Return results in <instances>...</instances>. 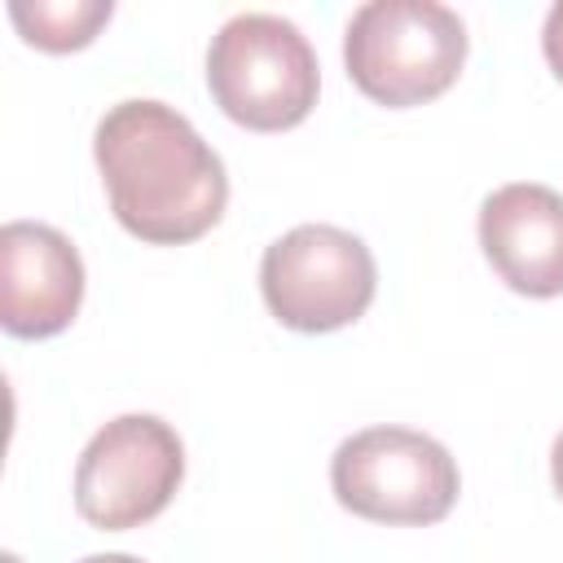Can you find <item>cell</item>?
Segmentation results:
<instances>
[{"label":"cell","instance_id":"obj_13","mask_svg":"<svg viewBox=\"0 0 563 563\" xmlns=\"http://www.w3.org/2000/svg\"><path fill=\"white\" fill-rule=\"evenodd\" d=\"M4 563H18V559H13V554H4Z\"/></svg>","mask_w":563,"mask_h":563},{"label":"cell","instance_id":"obj_4","mask_svg":"<svg viewBox=\"0 0 563 563\" xmlns=\"http://www.w3.org/2000/svg\"><path fill=\"white\" fill-rule=\"evenodd\" d=\"M330 488L343 510L369 523H440L462 493L453 453L413 427H365L330 457Z\"/></svg>","mask_w":563,"mask_h":563},{"label":"cell","instance_id":"obj_7","mask_svg":"<svg viewBox=\"0 0 563 563\" xmlns=\"http://www.w3.org/2000/svg\"><path fill=\"white\" fill-rule=\"evenodd\" d=\"M84 303V260L75 242L40 220L0 229V325L13 339L62 334Z\"/></svg>","mask_w":563,"mask_h":563},{"label":"cell","instance_id":"obj_12","mask_svg":"<svg viewBox=\"0 0 563 563\" xmlns=\"http://www.w3.org/2000/svg\"><path fill=\"white\" fill-rule=\"evenodd\" d=\"M79 563H145V559H136V554H88V559H79Z\"/></svg>","mask_w":563,"mask_h":563},{"label":"cell","instance_id":"obj_6","mask_svg":"<svg viewBox=\"0 0 563 563\" xmlns=\"http://www.w3.org/2000/svg\"><path fill=\"white\" fill-rule=\"evenodd\" d=\"M185 479V444L158 413L110 418L75 462V510L101 532L158 519Z\"/></svg>","mask_w":563,"mask_h":563},{"label":"cell","instance_id":"obj_11","mask_svg":"<svg viewBox=\"0 0 563 563\" xmlns=\"http://www.w3.org/2000/svg\"><path fill=\"white\" fill-rule=\"evenodd\" d=\"M550 479H554V493L563 497V431L554 435V449H550Z\"/></svg>","mask_w":563,"mask_h":563},{"label":"cell","instance_id":"obj_10","mask_svg":"<svg viewBox=\"0 0 563 563\" xmlns=\"http://www.w3.org/2000/svg\"><path fill=\"white\" fill-rule=\"evenodd\" d=\"M541 53H545L554 79L563 84V0L550 4V13H545V26H541Z\"/></svg>","mask_w":563,"mask_h":563},{"label":"cell","instance_id":"obj_1","mask_svg":"<svg viewBox=\"0 0 563 563\" xmlns=\"http://www.w3.org/2000/svg\"><path fill=\"white\" fill-rule=\"evenodd\" d=\"M114 220L150 246H185L220 224L229 176L220 154L167 101L128 97L92 132Z\"/></svg>","mask_w":563,"mask_h":563},{"label":"cell","instance_id":"obj_8","mask_svg":"<svg viewBox=\"0 0 563 563\" xmlns=\"http://www.w3.org/2000/svg\"><path fill=\"white\" fill-rule=\"evenodd\" d=\"M479 246L515 295H563V194L537 180L493 189L479 202Z\"/></svg>","mask_w":563,"mask_h":563},{"label":"cell","instance_id":"obj_9","mask_svg":"<svg viewBox=\"0 0 563 563\" xmlns=\"http://www.w3.org/2000/svg\"><path fill=\"white\" fill-rule=\"evenodd\" d=\"M114 4L110 0H13L9 18L22 31L26 44L44 53H75L97 40V31L110 22Z\"/></svg>","mask_w":563,"mask_h":563},{"label":"cell","instance_id":"obj_3","mask_svg":"<svg viewBox=\"0 0 563 563\" xmlns=\"http://www.w3.org/2000/svg\"><path fill=\"white\" fill-rule=\"evenodd\" d=\"M207 92L238 128L286 132L312 114L321 66L308 35L290 18L238 13L211 35Z\"/></svg>","mask_w":563,"mask_h":563},{"label":"cell","instance_id":"obj_2","mask_svg":"<svg viewBox=\"0 0 563 563\" xmlns=\"http://www.w3.org/2000/svg\"><path fill=\"white\" fill-rule=\"evenodd\" d=\"M343 66L387 110L435 101L466 66V22L435 0H369L343 26Z\"/></svg>","mask_w":563,"mask_h":563},{"label":"cell","instance_id":"obj_5","mask_svg":"<svg viewBox=\"0 0 563 563\" xmlns=\"http://www.w3.org/2000/svg\"><path fill=\"white\" fill-rule=\"evenodd\" d=\"M378 290L369 246L339 224H295L264 246L260 295L295 334H330L365 317Z\"/></svg>","mask_w":563,"mask_h":563}]
</instances>
